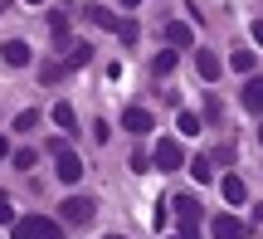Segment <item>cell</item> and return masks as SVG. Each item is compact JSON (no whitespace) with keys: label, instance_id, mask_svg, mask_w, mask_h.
<instances>
[{"label":"cell","instance_id":"8","mask_svg":"<svg viewBox=\"0 0 263 239\" xmlns=\"http://www.w3.org/2000/svg\"><path fill=\"white\" fill-rule=\"evenodd\" d=\"M195 73H200V78H205V83H215V78H219V73H224V64H219V59H215V54H205V49H200V54H195Z\"/></svg>","mask_w":263,"mask_h":239},{"label":"cell","instance_id":"10","mask_svg":"<svg viewBox=\"0 0 263 239\" xmlns=\"http://www.w3.org/2000/svg\"><path fill=\"white\" fill-rule=\"evenodd\" d=\"M122 127H127V132H151L156 122H151L146 107H127V113H122Z\"/></svg>","mask_w":263,"mask_h":239},{"label":"cell","instance_id":"26","mask_svg":"<svg viewBox=\"0 0 263 239\" xmlns=\"http://www.w3.org/2000/svg\"><path fill=\"white\" fill-rule=\"evenodd\" d=\"M249 34H254V44H263V20H254V29H249Z\"/></svg>","mask_w":263,"mask_h":239},{"label":"cell","instance_id":"13","mask_svg":"<svg viewBox=\"0 0 263 239\" xmlns=\"http://www.w3.org/2000/svg\"><path fill=\"white\" fill-rule=\"evenodd\" d=\"M49 29H54V44L68 49V10H49Z\"/></svg>","mask_w":263,"mask_h":239},{"label":"cell","instance_id":"22","mask_svg":"<svg viewBox=\"0 0 263 239\" xmlns=\"http://www.w3.org/2000/svg\"><path fill=\"white\" fill-rule=\"evenodd\" d=\"M190 176H195V181L205 186L210 176H215V171H210V156H195V161H190Z\"/></svg>","mask_w":263,"mask_h":239},{"label":"cell","instance_id":"9","mask_svg":"<svg viewBox=\"0 0 263 239\" xmlns=\"http://www.w3.org/2000/svg\"><path fill=\"white\" fill-rule=\"evenodd\" d=\"M190 39H195V34H190L185 20H171V25H166V44L171 49H190Z\"/></svg>","mask_w":263,"mask_h":239},{"label":"cell","instance_id":"28","mask_svg":"<svg viewBox=\"0 0 263 239\" xmlns=\"http://www.w3.org/2000/svg\"><path fill=\"white\" fill-rule=\"evenodd\" d=\"M5 10H10V0H0V15H5Z\"/></svg>","mask_w":263,"mask_h":239},{"label":"cell","instance_id":"29","mask_svg":"<svg viewBox=\"0 0 263 239\" xmlns=\"http://www.w3.org/2000/svg\"><path fill=\"white\" fill-rule=\"evenodd\" d=\"M0 156H5V137H0Z\"/></svg>","mask_w":263,"mask_h":239},{"label":"cell","instance_id":"16","mask_svg":"<svg viewBox=\"0 0 263 239\" xmlns=\"http://www.w3.org/2000/svg\"><path fill=\"white\" fill-rule=\"evenodd\" d=\"M64 73H68V64H64V59H44V64H39V83H59Z\"/></svg>","mask_w":263,"mask_h":239},{"label":"cell","instance_id":"20","mask_svg":"<svg viewBox=\"0 0 263 239\" xmlns=\"http://www.w3.org/2000/svg\"><path fill=\"white\" fill-rule=\"evenodd\" d=\"M10 161H15V166H20V171H29V166H34V161H39V152H34V146H20V152H15V156H10Z\"/></svg>","mask_w":263,"mask_h":239},{"label":"cell","instance_id":"21","mask_svg":"<svg viewBox=\"0 0 263 239\" xmlns=\"http://www.w3.org/2000/svg\"><path fill=\"white\" fill-rule=\"evenodd\" d=\"M34 127H39V113H34V107H25V113L15 117V132H34Z\"/></svg>","mask_w":263,"mask_h":239},{"label":"cell","instance_id":"31","mask_svg":"<svg viewBox=\"0 0 263 239\" xmlns=\"http://www.w3.org/2000/svg\"><path fill=\"white\" fill-rule=\"evenodd\" d=\"M258 142H263V127H258Z\"/></svg>","mask_w":263,"mask_h":239},{"label":"cell","instance_id":"33","mask_svg":"<svg viewBox=\"0 0 263 239\" xmlns=\"http://www.w3.org/2000/svg\"><path fill=\"white\" fill-rule=\"evenodd\" d=\"M161 239H171V234H161Z\"/></svg>","mask_w":263,"mask_h":239},{"label":"cell","instance_id":"25","mask_svg":"<svg viewBox=\"0 0 263 239\" xmlns=\"http://www.w3.org/2000/svg\"><path fill=\"white\" fill-rule=\"evenodd\" d=\"M0 225H15V205H10L5 195H0Z\"/></svg>","mask_w":263,"mask_h":239},{"label":"cell","instance_id":"1","mask_svg":"<svg viewBox=\"0 0 263 239\" xmlns=\"http://www.w3.org/2000/svg\"><path fill=\"white\" fill-rule=\"evenodd\" d=\"M15 239H64V225L59 220H44V215H25V220L10 225Z\"/></svg>","mask_w":263,"mask_h":239},{"label":"cell","instance_id":"6","mask_svg":"<svg viewBox=\"0 0 263 239\" xmlns=\"http://www.w3.org/2000/svg\"><path fill=\"white\" fill-rule=\"evenodd\" d=\"M210 234H215V239H244V220H234V215H215Z\"/></svg>","mask_w":263,"mask_h":239},{"label":"cell","instance_id":"15","mask_svg":"<svg viewBox=\"0 0 263 239\" xmlns=\"http://www.w3.org/2000/svg\"><path fill=\"white\" fill-rule=\"evenodd\" d=\"M254 64H258L254 49H234V54H229V68H234V73H254Z\"/></svg>","mask_w":263,"mask_h":239},{"label":"cell","instance_id":"17","mask_svg":"<svg viewBox=\"0 0 263 239\" xmlns=\"http://www.w3.org/2000/svg\"><path fill=\"white\" fill-rule=\"evenodd\" d=\"M171 68H176V49H161V54L151 59V73H156V78H166Z\"/></svg>","mask_w":263,"mask_h":239},{"label":"cell","instance_id":"24","mask_svg":"<svg viewBox=\"0 0 263 239\" xmlns=\"http://www.w3.org/2000/svg\"><path fill=\"white\" fill-rule=\"evenodd\" d=\"M117 34H122V44L132 49V44L141 39V29H137V20H122V29H117Z\"/></svg>","mask_w":263,"mask_h":239},{"label":"cell","instance_id":"7","mask_svg":"<svg viewBox=\"0 0 263 239\" xmlns=\"http://www.w3.org/2000/svg\"><path fill=\"white\" fill-rule=\"evenodd\" d=\"M0 59H5L10 68H25L29 64V44L25 39H10V44H0Z\"/></svg>","mask_w":263,"mask_h":239},{"label":"cell","instance_id":"5","mask_svg":"<svg viewBox=\"0 0 263 239\" xmlns=\"http://www.w3.org/2000/svg\"><path fill=\"white\" fill-rule=\"evenodd\" d=\"M54 161H59V181H68V186H73V181H83V161H78V156L68 152V146L54 156Z\"/></svg>","mask_w":263,"mask_h":239},{"label":"cell","instance_id":"30","mask_svg":"<svg viewBox=\"0 0 263 239\" xmlns=\"http://www.w3.org/2000/svg\"><path fill=\"white\" fill-rule=\"evenodd\" d=\"M29 5H44V0H29Z\"/></svg>","mask_w":263,"mask_h":239},{"label":"cell","instance_id":"2","mask_svg":"<svg viewBox=\"0 0 263 239\" xmlns=\"http://www.w3.org/2000/svg\"><path fill=\"white\" fill-rule=\"evenodd\" d=\"M171 210H176V220H180V239H200V200L195 195H176Z\"/></svg>","mask_w":263,"mask_h":239},{"label":"cell","instance_id":"4","mask_svg":"<svg viewBox=\"0 0 263 239\" xmlns=\"http://www.w3.org/2000/svg\"><path fill=\"white\" fill-rule=\"evenodd\" d=\"M151 161H156L161 171H180V166H185V146H180L176 137H161L156 152H151Z\"/></svg>","mask_w":263,"mask_h":239},{"label":"cell","instance_id":"14","mask_svg":"<svg viewBox=\"0 0 263 239\" xmlns=\"http://www.w3.org/2000/svg\"><path fill=\"white\" fill-rule=\"evenodd\" d=\"M83 15H88V20H93V25H98V29H122V20H117V15H112V10H103V5H88V10H83Z\"/></svg>","mask_w":263,"mask_h":239},{"label":"cell","instance_id":"18","mask_svg":"<svg viewBox=\"0 0 263 239\" xmlns=\"http://www.w3.org/2000/svg\"><path fill=\"white\" fill-rule=\"evenodd\" d=\"M54 122L73 132V127H78V113H73V103H54Z\"/></svg>","mask_w":263,"mask_h":239},{"label":"cell","instance_id":"11","mask_svg":"<svg viewBox=\"0 0 263 239\" xmlns=\"http://www.w3.org/2000/svg\"><path fill=\"white\" fill-rule=\"evenodd\" d=\"M244 107L249 113H263V78L258 73H249V83H244Z\"/></svg>","mask_w":263,"mask_h":239},{"label":"cell","instance_id":"32","mask_svg":"<svg viewBox=\"0 0 263 239\" xmlns=\"http://www.w3.org/2000/svg\"><path fill=\"white\" fill-rule=\"evenodd\" d=\"M107 239H122V234H107Z\"/></svg>","mask_w":263,"mask_h":239},{"label":"cell","instance_id":"27","mask_svg":"<svg viewBox=\"0 0 263 239\" xmlns=\"http://www.w3.org/2000/svg\"><path fill=\"white\" fill-rule=\"evenodd\" d=\"M137 5H141V0H122V10H137Z\"/></svg>","mask_w":263,"mask_h":239},{"label":"cell","instance_id":"23","mask_svg":"<svg viewBox=\"0 0 263 239\" xmlns=\"http://www.w3.org/2000/svg\"><path fill=\"white\" fill-rule=\"evenodd\" d=\"M176 127H180L185 137H200V117H195V113H180V117H176Z\"/></svg>","mask_w":263,"mask_h":239},{"label":"cell","instance_id":"12","mask_svg":"<svg viewBox=\"0 0 263 239\" xmlns=\"http://www.w3.org/2000/svg\"><path fill=\"white\" fill-rule=\"evenodd\" d=\"M219 191H224V200H229V205H244V200H249L244 176H224V186H219Z\"/></svg>","mask_w":263,"mask_h":239},{"label":"cell","instance_id":"3","mask_svg":"<svg viewBox=\"0 0 263 239\" xmlns=\"http://www.w3.org/2000/svg\"><path fill=\"white\" fill-rule=\"evenodd\" d=\"M59 215H64L68 225H93L98 220V200L93 195H68V200L59 205Z\"/></svg>","mask_w":263,"mask_h":239},{"label":"cell","instance_id":"19","mask_svg":"<svg viewBox=\"0 0 263 239\" xmlns=\"http://www.w3.org/2000/svg\"><path fill=\"white\" fill-rule=\"evenodd\" d=\"M88 59H93V49H88V44H68V59H64V64L68 68H83Z\"/></svg>","mask_w":263,"mask_h":239}]
</instances>
